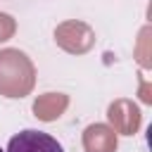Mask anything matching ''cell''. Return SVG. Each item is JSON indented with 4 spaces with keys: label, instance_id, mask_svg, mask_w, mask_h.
I'll use <instances>...</instances> for the list:
<instances>
[{
    "label": "cell",
    "instance_id": "1",
    "mask_svg": "<svg viewBox=\"0 0 152 152\" xmlns=\"http://www.w3.org/2000/svg\"><path fill=\"white\" fill-rule=\"evenodd\" d=\"M36 86V69L26 52L17 48L0 50V95L26 97Z\"/></svg>",
    "mask_w": 152,
    "mask_h": 152
},
{
    "label": "cell",
    "instance_id": "4",
    "mask_svg": "<svg viewBox=\"0 0 152 152\" xmlns=\"http://www.w3.org/2000/svg\"><path fill=\"white\" fill-rule=\"evenodd\" d=\"M7 152H64V150L52 135H48L43 131L26 128L10 138Z\"/></svg>",
    "mask_w": 152,
    "mask_h": 152
},
{
    "label": "cell",
    "instance_id": "7",
    "mask_svg": "<svg viewBox=\"0 0 152 152\" xmlns=\"http://www.w3.org/2000/svg\"><path fill=\"white\" fill-rule=\"evenodd\" d=\"M14 31H17V21H14L10 14L0 12V43L10 40V38L14 36Z\"/></svg>",
    "mask_w": 152,
    "mask_h": 152
},
{
    "label": "cell",
    "instance_id": "8",
    "mask_svg": "<svg viewBox=\"0 0 152 152\" xmlns=\"http://www.w3.org/2000/svg\"><path fill=\"white\" fill-rule=\"evenodd\" d=\"M147 33H150V28H142L140 31V40H138V59H140L142 66L150 64V59H147Z\"/></svg>",
    "mask_w": 152,
    "mask_h": 152
},
{
    "label": "cell",
    "instance_id": "6",
    "mask_svg": "<svg viewBox=\"0 0 152 152\" xmlns=\"http://www.w3.org/2000/svg\"><path fill=\"white\" fill-rule=\"evenodd\" d=\"M69 107V95L64 93H45L33 102V116L40 121H57Z\"/></svg>",
    "mask_w": 152,
    "mask_h": 152
},
{
    "label": "cell",
    "instance_id": "3",
    "mask_svg": "<svg viewBox=\"0 0 152 152\" xmlns=\"http://www.w3.org/2000/svg\"><path fill=\"white\" fill-rule=\"evenodd\" d=\"M107 119H109V126L114 128V133L133 135V133H138V128H140L142 114H140V109H138V104H135L133 100L119 97V100H114V102L107 107Z\"/></svg>",
    "mask_w": 152,
    "mask_h": 152
},
{
    "label": "cell",
    "instance_id": "2",
    "mask_svg": "<svg viewBox=\"0 0 152 152\" xmlns=\"http://www.w3.org/2000/svg\"><path fill=\"white\" fill-rule=\"evenodd\" d=\"M55 43L69 55H86L95 45V31L81 19H66L55 28Z\"/></svg>",
    "mask_w": 152,
    "mask_h": 152
},
{
    "label": "cell",
    "instance_id": "9",
    "mask_svg": "<svg viewBox=\"0 0 152 152\" xmlns=\"http://www.w3.org/2000/svg\"><path fill=\"white\" fill-rule=\"evenodd\" d=\"M0 152H2V150H0Z\"/></svg>",
    "mask_w": 152,
    "mask_h": 152
},
{
    "label": "cell",
    "instance_id": "5",
    "mask_svg": "<svg viewBox=\"0 0 152 152\" xmlns=\"http://www.w3.org/2000/svg\"><path fill=\"white\" fill-rule=\"evenodd\" d=\"M86 152H116V133L107 124H90L83 131Z\"/></svg>",
    "mask_w": 152,
    "mask_h": 152
}]
</instances>
